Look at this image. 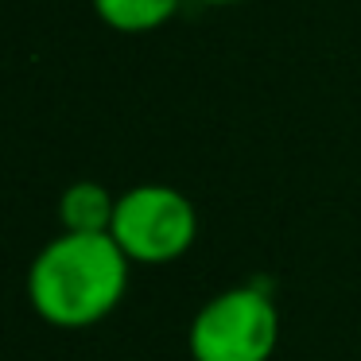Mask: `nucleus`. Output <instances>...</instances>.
Here are the masks:
<instances>
[{
  "label": "nucleus",
  "instance_id": "nucleus-2",
  "mask_svg": "<svg viewBox=\"0 0 361 361\" xmlns=\"http://www.w3.org/2000/svg\"><path fill=\"white\" fill-rule=\"evenodd\" d=\"M280 342V311L260 283L226 288L198 307L187 330L195 361H268Z\"/></svg>",
  "mask_w": 361,
  "mask_h": 361
},
{
  "label": "nucleus",
  "instance_id": "nucleus-3",
  "mask_svg": "<svg viewBox=\"0 0 361 361\" xmlns=\"http://www.w3.org/2000/svg\"><path fill=\"white\" fill-rule=\"evenodd\" d=\"M109 237L128 264H171L198 241V210L183 190L167 183H140L117 195Z\"/></svg>",
  "mask_w": 361,
  "mask_h": 361
},
{
  "label": "nucleus",
  "instance_id": "nucleus-5",
  "mask_svg": "<svg viewBox=\"0 0 361 361\" xmlns=\"http://www.w3.org/2000/svg\"><path fill=\"white\" fill-rule=\"evenodd\" d=\"M183 0H94V12L102 16V24H109L113 32H156L179 12Z\"/></svg>",
  "mask_w": 361,
  "mask_h": 361
},
{
  "label": "nucleus",
  "instance_id": "nucleus-6",
  "mask_svg": "<svg viewBox=\"0 0 361 361\" xmlns=\"http://www.w3.org/2000/svg\"><path fill=\"white\" fill-rule=\"evenodd\" d=\"M198 4H241V0H198Z\"/></svg>",
  "mask_w": 361,
  "mask_h": 361
},
{
  "label": "nucleus",
  "instance_id": "nucleus-1",
  "mask_svg": "<svg viewBox=\"0 0 361 361\" xmlns=\"http://www.w3.org/2000/svg\"><path fill=\"white\" fill-rule=\"evenodd\" d=\"M128 257L109 233H59L27 268V303L59 330L97 326L128 288Z\"/></svg>",
  "mask_w": 361,
  "mask_h": 361
},
{
  "label": "nucleus",
  "instance_id": "nucleus-4",
  "mask_svg": "<svg viewBox=\"0 0 361 361\" xmlns=\"http://www.w3.org/2000/svg\"><path fill=\"white\" fill-rule=\"evenodd\" d=\"M113 210H117V195L94 179L71 183L59 195V226L63 233H109Z\"/></svg>",
  "mask_w": 361,
  "mask_h": 361
}]
</instances>
